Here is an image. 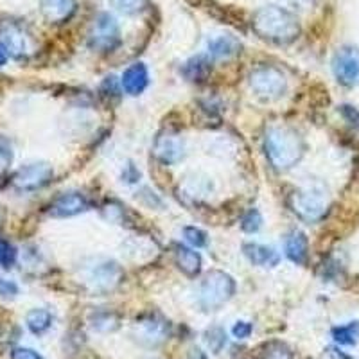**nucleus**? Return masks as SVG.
<instances>
[{"label": "nucleus", "instance_id": "1", "mask_svg": "<svg viewBox=\"0 0 359 359\" xmlns=\"http://www.w3.org/2000/svg\"><path fill=\"white\" fill-rule=\"evenodd\" d=\"M253 31L269 43L287 45L300 34L298 18L287 9L277 6H266L255 11L252 18Z\"/></svg>", "mask_w": 359, "mask_h": 359}, {"label": "nucleus", "instance_id": "2", "mask_svg": "<svg viewBox=\"0 0 359 359\" xmlns=\"http://www.w3.org/2000/svg\"><path fill=\"white\" fill-rule=\"evenodd\" d=\"M264 151L269 163L278 171H287L302 160L306 144L294 130L286 126H275L266 131Z\"/></svg>", "mask_w": 359, "mask_h": 359}, {"label": "nucleus", "instance_id": "3", "mask_svg": "<svg viewBox=\"0 0 359 359\" xmlns=\"http://www.w3.org/2000/svg\"><path fill=\"white\" fill-rule=\"evenodd\" d=\"M236 293V280L224 271H210L201 280L198 290V304L205 311H217Z\"/></svg>", "mask_w": 359, "mask_h": 359}, {"label": "nucleus", "instance_id": "4", "mask_svg": "<svg viewBox=\"0 0 359 359\" xmlns=\"http://www.w3.org/2000/svg\"><path fill=\"white\" fill-rule=\"evenodd\" d=\"M250 88L255 97L262 101H275L286 92L287 79L277 67L262 65L250 74Z\"/></svg>", "mask_w": 359, "mask_h": 359}, {"label": "nucleus", "instance_id": "5", "mask_svg": "<svg viewBox=\"0 0 359 359\" xmlns=\"http://www.w3.org/2000/svg\"><path fill=\"white\" fill-rule=\"evenodd\" d=\"M291 207H293V212L307 223L320 221L325 216L327 207H329L327 192L320 187L298 189L291 198Z\"/></svg>", "mask_w": 359, "mask_h": 359}, {"label": "nucleus", "instance_id": "6", "mask_svg": "<svg viewBox=\"0 0 359 359\" xmlns=\"http://www.w3.org/2000/svg\"><path fill=\"white\" fill-rule=\"evenodd\" d=\"M90 49L97 53H111L121 43V27L117 20L108 13H99L86 34Z\"/></svg>", "mask_w": 359, "mask_h": 359}, {"label": "nucleus", "instance_id": "7", "mask_svg": "<svg viewBox=\"0 0 359 359\" xmlns=\"http://www.w3.org/2000/svg\"><path fill=\"white\" fill-rule=\"evenodd\" d=\"M83 278L92 291L107 293L118 286V282L123 278V269L118 268L117 262L97 259L83 268Z\"/></svg>", "mask_w": 359, "mask_h": 359}, {"label": "nucleus", "instance_id": "8", "mask_svg": "<svg viewBox=\"0 0 359 359\" xmlns=\"http://www.w3.org/2000/svg\"><path fill=\"white\" fill-rule=\"evenodd\" d=\"M332 72L338 83L345 86L359 85V49L354 45H345L336 50L332 57Z\"/></svg>", "mask_w": 359, "mask_h": 359}, {"label": "nucleus", "instance_id": "9", "mask_svg": "<svg viewBox=\"0 0 359 359\" xmlns=\"http://www.w3.org/2000/svg\"><path fill=\"white\" fill-rule=\"evenodd\" d=\"M54 171L49 163L34 162L18 169L13 176V185L20 191H36L53 180Z\"/></svg>", "mask_w": 359, "mask_h": 359}, {"label": "nucleus", "instance_id": "10", "mask_svg": "<svg viewBox=\"0 0 359 359\" xmlns=\"http://www.w3.org/2000/svg\"><path fill=\"white\" fill-rule=\"evenodd\" d=\"M90 208V201L81 192H63L50 205L49 214L53 217H72Z\"/></svg>", "mask_w": 359, "mask_h": 359}, {"label": "nucleus", "instance_id": "11", "mask_svg": "<svg viewBox=\"0 0 359 359\" xmlns=\"http://www.w3.org/2000/svg\"><path fill=\"white\" fill-rule=\"evenodd\" d=\"M140 341H144L149 347H156L163 343L169 336V322L162 318L160 314H149L139 322Z\"/></svg>", "mask_w": 359, "mask_h": 359}, {"label": "nucleus", "instance_id": "12", "mask_svg": "<svg viewBox=\"0 0 359 359\" xmlns=\"http://www.w3.org/2000/svg\"><path fill=\"white\" fill-rule=\"evenodd\" d=\"M185 153L184 140L178 135H162L155 140V155L163 163H176Z\"/></svg>", "mask_w": 359, "mask_h": 359}, {"label": "nucleus", "instance_id": "13", "mask_svg": "<svg viewBox=\"0 0 359 359\" xmlns=\"http://www.w3.org/2000/svg\"><path fill=\"white\" fill-rule=\"evenodd\" d=\"M121 85L126 94L140 95L149 85V70L144 63H133L124 70Z\"/></svg>", "mask_w": 359, "mask_h": 359}, {"label": "nucleus", "instance_id": "14", "mask_svg": "<svg viewBox=\"0 0 359 359\" xmlns=\"http://www.w3.org/2000/svg\"><path fill=\"white\" fill-rule=\"evenodd\" d=\"M243 253L252 264L261 266V268H275L280 262V255L275 248L259 243H245L243 245Z\"/></svg>", "mask_w": 359, "mask_h": 359}, {"label": "nucleus", "instance_id": "15", "mask_svg": "<svg viewBox=\"0 0 359 359\" xmlns=\"http://www.w3.org/2000/svg\"><path fill=\"white\" fill-rule=\"evenodd\" d=\"M76 0H41V13L53 24H62L76 13Z\"/></svg>", "mask_w": 359, "mask_h": 359}, {"label": "nucleus", "instance_id": "16", "mask_svg": "<svg viewBox=\"0 0 359 359\" xmlns=\"http://www.w3.org/2000/svg\"><path fill=\"white\" fill-rule=\"evenodd\" d=\"M207 50L208 57H212V60H229L241 53V41L230 34H219L208 41Z\"/></svg>", "mask_w": 359, "mask_h": 359}, {"label": "nucleus", "instance_id": "17", "mask_svg": "<svg viewBox=\"0 0 359 359\" xmlns=\"http://www.w3.org/2000/svg\"><path fill=\"white\" fill-rule=\"evenodd\" d=\"M175 261H176V266H178V268L187 275V277H192V278L200 275L201 266H203L200 253H198L196 250H192L184 245L175 246Z\"/></svg>", "mask_w": 359, "mask_h": 359}, {"label": "nucleus", "instance_id": "18", "mask_svg": "<svg viewBox=\"0 0 359 359\" xmlns=\"http://www.w3.org/2000/svg\"><path fill=\"white\" fill-rule=\"evenodd\" d=\"M284 250H286V255L291 262H294V264H306L307 255H309V241H307L306 233L300 232V230H293L286 237Z\"/></svg>", "mask_w": 359, "mask_h": 359}, {"label": "nucleus", "instance_id": "19", "mask_svg": "<svg viewBox=\"0 0 359 359\" xmlns=\"http://www.w3.org/2000/svg\"><path fill=\"white\" fill-rule=\"evenodd\" d=\"M2 36H4V41H2V43L6 45V49H8L9 54H13L15 57H22L27 54L29 41L20 27H17V25H8V27L4 29Z\"/></svg>", "mask_w": 359, "mask_h": 359}, {"label": "nucleus", "instance_id": "20", "mask_svg": "<svg viewBox=\"0 0 359 359\" xmlns=\"http://www.w3.org/2000/svg\"><path fill=\"white\" fill-rule=\"evenodd\" d=\"M25 323H27V329L33 334H45L53 325V314L47 309H33L29 311L27 316H25Z\"/></svg>", "mask_w": 359, "mask_h": 359}, {"label": "nucleus", "instance_id": "21", "mask_svg": "<svg viewBox=\"0 0 359 359\" xmlns=\"http://www.w3.org/2000/svg\"><path fill=\"white\" fill-rule=\"evenodd\" d=\"M208 70H210V62H208V57L196 56L185 63L182 72H184V76L189 79V81H201V79L208 74Z\"/></svg>", "mask_w": 359, "mask_h": 359}, {"label": "nucleus", "instance_id": "22", "mask_svg": "<svg viewBox=\"0 0 359 359\" xmlns=\"http://www.w3.org/2000/svg\"><path fill=\"white\" fill-rule=\"evenodd\" d=\"M332 338L338 345L351 347L359 341V322H351L347 325H339L332 329Z\"/></svg>", "mask_w": 359, "mask_h": 359}, {"label": "nucleus", "instance_id": "23", "mask_svg": "<svg viewBox=\"0 0 359 359\" xmlns=\"http://www.w3.org/2000/svg\"><path fill=\"white\" fill-rule=\"evenodd\" d=\"M110 4L124 15H137L147 8V0H110Z\"/></svg>", "mask_w": 359, "mask_h": 359}, {"label": "nucleus", "instance_id": "24", "mask_svg": "<svg viewBox=\"0 0 359 359\" xmlns=\"http://www.w3.org/2000/svg\"><path fill=\"white\" fill-rule=\"evenodd\" d=\"M205 341H207L208 348L214 352V354H219L221 348L224 347L226 343V336H224V331L221 327H212L205 332Z\"/></svg>", "mask_w": 359, "mask_h": 359}, {"label": "nucleus", "instance_id": "25", "mask_svg": "<svg viewBox=\"0 0 359 359\" xmlns=\"http://www.w3.org/2000/svg\"><path fill=\"white\" fill-rule=\"evenodd\" d=\"M184 237L185 241H187L192 248H203V246H207L208 241L207 233L201 229H196V226H185Z\"/></svg>", "mask_w": 359, "mask_h": 359}, {"label": "nucleus", "instance_id": "26", "mask_svg": "<svg viewBox=\"0 0 359 359\" xmlns=\"http://www.w3.org/2000/svg\"><path fill=\"white\" fill-rule=\"evenodd\" d=\"M262 226V216L257 208H250L248 212L243 216L241 229L248 233H255Z\"/></svg>", "mask_w": 359, "mask_h": 359}, {"label": "nucleus", "instance_id": "27", "mask_svg": "<svg viewBox=\"0 0 359 359\" xmlns=\"http://www.w3.org/2000/svg\"><path fill=\"white\" fill-rule=\"evenodd\" d=\"M17 261V250L8 239L0 237V266L2 268H11Z\"/></svg>", "mask_w": 359, "mask_h": 359}, {"label": "nucleus", "instance_id": "28", "mask_svg": "<svg viewBox=\"0 0 359 359\" xmlns=\"http://www.w3.org/2000/svg\"><path fill=\"white\" fill-rule=\"evenodd\" d=\"M18 284L17 282L9 280V278H0V297L13 298L18 294Z\"/></svg>", "mask_w": 359, "mask_h": 359}, {"label": "nucleus", "instance_id": "29", "mask_svg": "<svg viewBox=\"0 0 359 359\" xmlns=\"http://www.w3.org/2000/svg\"><path fill=\"white\" fill-rule=\"evenodd\" d=\"M252 331H253L252 323L245 322V320H241V322H236V325L232 327V334H233V338H237V339L250 338Z\"/></svg>", "mask_w": 359, "mask_h": 359}, {"label": "nucleus", "instance_id": "30", "mask_svg": "<svg viewBox=\"0 0 359 359\" xmlns=\"http://www.w3.org/2000/svg\"><path fill=\"white\" fill-rule=\"evenodd\" d=\"M13 160V153H11V146H9L6 140L0 139V172L4 171L8 168L9 163Z\"/></svg>", "mask_w": 359, "mask_h": 359}, {"label": "nucleus", "instance_id": "31", "mask_svg": "<svg viewBox=\"0 0 359 359\" xmlns=\"http://www.w3.org/2000/svg\"><path fill=\"white\" fill-rule=\"evenodd\" d=\"M11 358L13 359H43V355L38 354V352L33 351V348L17 347V348H13Z\"/></svg>", "mask_w": 359, "mask_h": 359}, {"label": "nucleus", "instance_id": "32", "mask_svg": "<svg viewBox=\"0 0 359 359\" xmlns=\"http://www.w3.org/2000/svg\"><path fill=\"white\" fill-rule=\"evenodd\" d=\"M341 114H343V117L347 118L348 123L359 128V111L355 110L354 107H348V104H345V107H341Z\"/></svg>", "mask_w": 359, "mask_h": 359}, {"label": "nucleus", "instance_id": "33", "mask_svg": "<svg viewBox=\"0 0 359 359\" xmlns=\"http://www.w3.org/2000/svg\"><path fill=\"white\" fill-rule=\"evenodd\" d=\"M8 56H9V53H8V49H6V45L0 41V65H4V63L8 62Z\"/></svg>", "mask_w": 359, "mask_h": 359}]
</instances>
